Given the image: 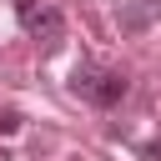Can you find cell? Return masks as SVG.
I'll use <instances>...</instances> for the list:
<instances>
[{
    "instance_id": "obj_1",
    "label": "cell",
    "mask_w": 161,
    "mask_h": 161,
    "mask_svg": "<svg viewBox=\"0 0 161 161\" xmlns=\"http://www.w3.org/2000/svg\"><path fill=\"white\" fill-rule=\"evenodd\" d=\"M70 91L80 96V101H91V106H116V101H126V91H131V80H126V70H111V65H96V60H75V70H70Z\"/></svg>"
},
{
    "instance_id": "obj_2",
    "label": "cell",
    "mask_w": 161,
    "mask_h": 161,
    "mask_svg": "<svg viewBox=\"0 0 161 161\" xmlns=\"http://www.w3.org/2000/svg\"><path fill=\"white\" fill-rule=\"evenodd\" d=\"M25 30H30L45 50H55V45L65 40V15H60L55 5H40V10H30V15H25Z\"/></svg>"
},
{
    "instance_id": "obj_3",
    "label": "cell",
    "mask_w": 161,
    "mask_h": 161,
    "mask_svg": "<svg viewBox=\"0 0 161 161\" xmlns=\"http://www.w3.org/2000/svg\"><path fill=\"white\" fill-rule=\"evenodd\" d=\"M161 20V0H121V35H141Z\"/></svg>"
},
{
    "instance_id": "obj_4",
    "label": "cell",
    "mask_w": 161,
    "mask_h": 161,
    "mask_svg": "<svg viewBox=\"0 0 161 161\" xmlns=\"http://www.w3.org/2000/svg\"><path fill=\"white\" fill-rule=\"evenodd\" d=\"M10 131H20V111H0V136H10Z\"/></svg>"
},
{
    "instance_id": "obj_5",
    "label": "cell",
    "mask_w": 161,
    "mask_h": 161,
    "mask_svg": "<svg viewBox=\"0 0 161 161\" xmlns=\"http://www.w3.org/2000/svg\"><path fill=\"white\" fill-rule=\"evenodd\" d=\"M15 10H20V20H25V15L35 10V0H15Z\"/></svg>"
},
{
    "instance_id": "obj_6",
    "label": "cell",
    "mask_w": 161,
    "mask_h": 161,
    "mask_svg": "<svg viewBox=\"0 0 161 161\" xmlns=\"http://www.w3.org/2000/svg\"><path fill=\"white\" fill-rule=\"evenodd\" d=\"M0 161H15V156H10V151H0Z\"/></svg>"
}]
</instances>
